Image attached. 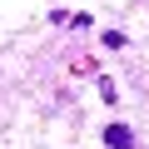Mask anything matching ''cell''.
<instances>
[{
	"instance_id": "6da1fadb",
	"label": "cell",
	"mask_w": 149,
	"mask_h": 149,
	"mask_svg": "<svg viewBox=\"0 0 149 149\" xmlns=\"http://www.w3.org/2000/svg\"><path fill=\"white\" fill-rule=\"evenodd\" d=\"M104 144H109V149H134V134H129L124 124H109V129H104Z\"/></svg>"
}]
</instances>
